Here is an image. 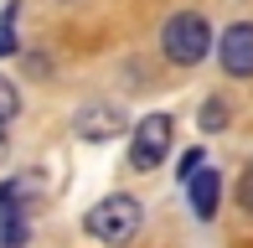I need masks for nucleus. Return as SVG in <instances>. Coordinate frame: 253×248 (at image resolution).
Here are the masks:
<instances>
[{
  "label": "nucleus",
  "mask_w": 253,
  "mask_h": 248,
  "mask_svg": "<svg viewBox=\"0 0 253 248\" xmlns=\"http://www.w3.org/2000/svg\"><path fill=\"white\" fill-rule=\"evenodd\" d=\"M140 228H145L140 197H103L98 207H88V217H83V233L98 238V243H129Z\"/></svg>",
  "instance_id": "obj_1"
},
{
  "label": "nucleus",
  "mask_w": 253,
  "mask_h": 248,
  "mask_svg": "<svg viewBox=\"0 0 253 248\" xmlns=\"http://www.w3.org/2000/svg\"><path fill=\"white\" fill-rule=\"evenodd\" d=\"M160 52H166L176 67H197L207 52H212V26H207V16L176 10V16L166 21V31H160Z\"/></svg>",
  "instance_id": "obj_2"
},
{
  "label": "nucleus",
  "mask_w": 253,
  "mask_h": 248,
  "mask_svg": "<svg viewBox=\"0 0 253 248\" xmlns=\"http://www.w3.org/2000/svg\"><path fill=\"white\" fill-rule=\"evenodd\" d=\"M170 129H176L170 114H145L134 124V134H129V165L134 171H155L170 155Z\"/></svg>",
  "instance_id": "obj_3"
},
{
  "label": "nucleus",
  "mask_w": 253,
  "mask_h": 248,
  "mask_svg": "<svg viewBox=\"0 0 253 248\" xmlns=\"http://www.w3.org/2000/svg\"><path fill=\"white\" fill-rule=\"evenodd\" d=\"M217 57L233 78H253V21H238V26L222 31V41H217Z\"/></svg>",
  "instance_id": "obj_4"
},
{
  "label": "nucleus",
  "mask_w": 253,
  "mask_h": 248,
  "mask_svg": "<svg viewBox=\"0 0 253 248\" xmlns=\"http://www.w3.org/2000/svg\"><path fill=\"white\" fill-rule=\"evenodd\" d=\"M119 124L124 114L114 104H88V109H78V134L83 140H109V134H119Z\"/></svg>",
  "instance_id": "obj_5"
},
{
  "label": "nucleus",
  "mask_w": 253,
  "mask_h": 248,
  "mask_svg": "<svg viewBox=\"0 0 253 248\" xmlns=\"http://www.w3.org/2000/svg\"><path fill=\"white\" fill-rule=\"evenodd\" d=\"M186 191H191V212H197V217L207 222V217L217 212V197H222V176H217L212 165H202V171L186 181Z\"/></svg>",
  "instance_id": "obj_6"
},
{
  "label": "nucleus",
  "mask_w": 253,
  "mask_h": 248,
  "mask_svg": "<svg viewBox=\"0 0 253 248\" xmlns=\"http://www.w3.org/2000/svg\"><path fill=\"white\" fill-rule=\"evenodd\" d=\"M26 207H0V248H26Z\"/></svg>",
  "instance_id": "obj_7"
},
{
  "label": "nucleus",
  "mask_w": 253,
  "mask_h": 248,
  "mask_svg": "<svg viewBox=\"0 0 253 248\" xmlns=\"http://www.w3.org/2000/svg\"><path fill=\"white\" fill-rule=\"evenodd\" d=\"M31 197H42V176H10L0 186V207H26Z\"/></svg>",
  "instance_id": "obj_8"
},
{
  "label": "nucleus",
  "mask_w": 253,
  "mask_h": 248,
  "mask_svg": "<svg viewBox=\"0 0 253 248\" xmlns=\"http://www.w3.org/2000/svg\"><path fill=\"white\" fill-rule=\"evenodd\" d=\"M202 129L207 134L227 129V98H207V104H202Z\"/></svg>",
  "instance_id": "obj_9"
},
{
  "label": "nucleus",
  "mask_w": 253,
  "mask_h": 248,
  "mask_svg": "<svg viewBox=\"0 0 253 248\" xmlns=\"http://www.w3.org/2000/svg\"><path fill=\"white\" fill-rule=\"evenodd\" d=\"M16 114H21V93H16V83L0 78V124H10Z\"/></svg>",
  "instance_id": "obj_10"
},
{
  "label": "nucleus",
  "mask_w": 253,
  "mask_h": 248,
  "mask_svg": "<svg viewBox=\"0 0 253 248\" xmlns=\"http://www.w3.org/2000/svg\"><path fill=\"white\" fill-rule=\"evenodd\" d=\"M238 207L253 217V165H243V176H238Z\"/></svg>",
  "instance_id": "obj_11"
},
{
  "label": "nucleus",
  "mask_w": 253,
  "mask_h": 248,
  "mask_svg": "<svg viewBox=\"0 0 253 248\" xmlns=\"http://www.w3.org/2000/svg\"><path fill=\"white\" fill-rule=\"evenodd\" d=\"M202 165H207V161H202V150H186V155H181V165H176V171H181V181H191V176H197Z\"/></svg>",
  "instance_id": "obj_12"
},
{
  "label": "nucleus",
  "mask_w": 253,
  "mask_h": 248,
  "mask_svg": "<svg viewBox=\"0 0 253 248\" xmlns=\"http://www.w3.org/2000/svg\"><path fill=\"white\" fill-rule=\"evenodd\" d=\"M16 52V37H10V26H0V57H10Z\"/></svg>",
  "instance_id": "obj_13"
},
{
  "label": "nucleus",
  "mask_w": 253,
  "mask_h": 248,
  "mask_svg": "<svg viewBox=\"0 0 253 248\" xmlns=\"http://www.w3.org/2000/svg\"><path fill=\"white\" fill-rule=\"evenodd\" d=\"M0 165H5V129H0Z\"/></svg>",
  "instance_id": "obj_14"
}]
</instances>
